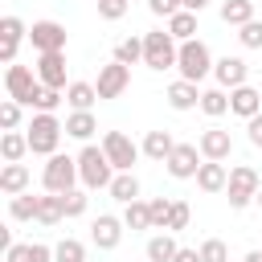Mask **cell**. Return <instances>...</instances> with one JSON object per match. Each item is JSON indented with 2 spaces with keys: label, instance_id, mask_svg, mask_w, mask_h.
I'll use <instances>...</instances> for the list:
<instances>
[{
  "label": "cell",
  "instance_id": "1f68e13d",
  "mask_svg": "<svg viewBox=\"0 0 262 262\" xmlns=\"http://www.w3.org/2000/svg\"><path fill=\"white\" fill-rule=\"evenodd\" d=\"M37 205H41V196L16 192V196L8 201V217H12V221H37Z\"/></svg>",
  "mask_w": 262,
  "mask_h": 262
},
{
  "label": "cell",
  "instance_id": "ee69618b",
  "mask_svg": "<svg viewBox=\"0 0 262 262\" xmlns=\"http://www.w3.org/2000/svg\"><path fill=\"white\" fill-rule=\"evenodd\" d=\"M147 8H151V16H164V20H168V16H176L184 4H180V0H147Z\"/></svg>",
  "mask_w": 262,
  "mask_h": 262
},
{
  "label": "cell",
  "instance_id": "30bf717a",
  "mask_svg": "<svg viewBox=\"0 0 262 262\" xmlns=\"http://www.w3.org/2000/svg\"><path fill=\"white\" fill-rule=\"evenodd\" d=\"M29 41L37 53H57V49H66V25L61 20H33Z\"/></svg>",
  "mask_w": 262,
  "mask_h": 262
},
{
  "label": "cell",
  "instance_id": "f6af8a7d",
  "mask_svg": "<svg viewBox=\"0 0 262 262\" xmlns=\"http://www.w3.org/2000/svg\"><path fill=\"white\" fill-rule=\"evenodd\" d=\"M246 139H250L254 147H262V111H258L254 119H246Z\"/></svg>",
  "mask_w": 262,
  "mask_h": 262
},
{
  "label": "cell",
  "instance_id": "d4e9b609",
  "mask_svg": "<svg viewBox=\"0 0 262 262\" xmlns=\"http://www.w3.org/2000/svg\"><path fill=\"white\" fill-rule=\"evenodd\" d=\"M29 168L25 164H4L0 168V192H8V196H16V192H29Z\"/></svg>",
  "mask_w": 262,
  "mask_h": 262
},
{
  "label": "cell",
  "instance_id": "7c38bea8",
  "mask_svg": "<svg viewBox=\"0 0 262 262\" xmlns=\"http://www.w3.org/2000/svg\"><path fill=\"white\" fill-rule=\"evenodd\" d=\"M20 41H29V25H25L20 16H4V20H0V61H4V66L16 61Z\"/></svg>",
  "mask_w": 262,
  "mask_h": 262
},
{
  "label": "cell",
  "instance_id": "e0dca14e",
  "mask_svg": "<svg viewBox=\"0 0 262 262\" xmlns=\"http://www.w3.org/2000/svg\"><path fill=\"white\" fill-rule=\"evenodd\" d=\"M168 106L172 111H196L201 106V82H188V78H176L168 90H164Z\"/></svg>",
  "mask_w": 262,
  "mask_h": 262
},
{
  "label": "cell",
  "instance_id": "f1b7e54d",
  "mask_svg": "<svg viewBox=\"0 0 262 262\" xmlns=\"http://www.w3.org/2000/svg\"><path fill=\"white\" fill-rule=\"evenodd\" d=\"M164 29H168L176 41H192V37H196V12L180 8L176 16H168V20H164Z\"/></svg>",
  "mask_w": 262,
  "mask_h": 262
},
{
  "label": "cell",
  "instance_id": "3957f363",
  "mask_svg": "<svg viewBox=\"0 0 262 262\" xmlns=\"http://www.w3.org/2000/svg\"><path fill=\"white\" fill-rule=\"evenodd\" d=\"M176 57H180V41L168 33V29H151L143 33V66L164 74V70H176Z\"/></svg>",
  "mask_w": 262,
  "mask_h": 262
},
{
  "label": "cell",
  "instance_id": "277c9868",
  "mask_svg": "<svg viewBox=\"0 0 262 262\" xmlns=\"http://www.w3.org/2000/svg\"><path fill=\"white\" fill-rule=\"evenodd\" d=\"M213 49L201 41V37H192V41H180V57H176V70H180V78H188V82H205L209 74H213Z\"/></svg>",
  "mask_w": 262,
  "mask_h": 262
},
{
  "label": "cell",
  "instance_id": "8992f818",
  "mask_svg": "<svg viewBox=\"0 0 262 262\" xmlns=\"http://www.w3.org/2000/svg\"><path fill=\"white\" fill-rule=\"evenodd\" d=\"M258 192H262L258 172H254L250 164H233V168H229V184H225L229 209H246V205H254V201H258Z\"/></svg>",
  "mask_w": 262,
  "mask_h": 262
},
{
  "label": "cell",
  "instance_id": "6da1fadb",
  "mask_svg": "<svg viewBox=\"0 0 262 262\" xmlns=\"http://www.w3.org/2000/svg\"><path fill=\"white\" fill-rule=\"evenodd\" d=\"M78 176H82V188H90V192L111 188V180H115V164L106 160L102 143H82V151H78Z\"/></svg>",
  "mask_w": 262,
  "mask_h": 262
},
{
  "label": "cell",
  "instance_id": "8d00e7d4",
  "mask_svg": "<svg viewBox=\"0 0 262 262\" xmlns=\"http://www.w3.org/2000/svg\"><path fill=\"white\" fill-rule=\"evenodd\" d=\"M61 102H66V90L41 86V90H37V98H33V111H49V115H53V111H57Z\"/></svg>",
  "mask_w": 262,
  "mask_h": 262
},
{
  "label": "cell",
  "instance_id": "cb8c5ba5",
  "mask_svg": "<svg viewBox=\"0 0 262 262\" xmlns=\"http://www.w3.org/2000/svg\"><path fill=\"white\" fill-rule=\"evenodd\" d=\"M139 147H143V156H147V160H156V164H164V160L172 156V147H176V139H172L168 131H147Z\"/></svg>",
  "mask_w": 262,
  "mask_h": 262
},
{
  "label": "cell",
  "instance_id": "ab89813d",
  "mask_svg": "<svg viewBox=\"0 0 262 262\" xmlns=\"http://www.w3.org/2000/svg\"><path fill=\"white\" fill-rule=\"evenodd\" d=\"M237 41H242V49H262V20H258V16L246 20V25L237 29Z\"/></svg>",
  "mask_w": 262,
  "mask_h": 262
},
{
  "label": "cell",
  "instance_id": "f35d334b",
  "mask_svg": "<svg viewBox=\"0 0 262 262\" xmlns=\"http://www.w3.org/2000/svg\"><path fill=\"white\" fill-rule=\"evenodd\" d=\"M196 250H201V258H205V262H229V246H225L221 237H205Z\"/></svg>",
  "mask_w": 262,
  "mask_h": 262
},
{
  "label": "cell",
  "instance_id": "7bdbcfd3",
  "mask_svg": "<svg viewBox=\"0 0 262 262\" xmlns=\"http://www.w3.org/2000/svg\"><path fill=\"white\" fill-rule=\"evenodd\" d=\"M131 8V0H98V16L102 20H123Z\"/></svg>",
  "mask_w": 262,
  "mask_h": 262
},
{
  "label": "cell",
  "instance_id": "44dd1931",
  "mask_svg": "<svg viewBox=\"0 0 262 262\" xmlns=\"http://www.w3.org/2000/svg\"><path fill=\"white\" fill-rule=\"evenodd\" d=\"M94 131H98L94 111H70V115H66V135H70V139L90 143V139H94Z\"/></svg>",
  "mask_w": 262,
  "mask_h": 262
},
{
  "label": "cell",
  "instance_id": "836d02e7",
  "mask_svg": "<svg viewBox=\"0 0 262 262\" xmlns=\"http://www.w3.org/2000/svg\"><path fill=\"white\" fill-rule=\"evenodd\" d=\"M115 61H123V66L143 61V37H123V41L115 45Z\"/></svg>",
  "mask_w": 262,
  "mask_h": 262
},
{
  "label": "cell",
  "instance_id": "484cf974",
  "mask_svg": "<svg viewBox=\"0 0 262 262\" xmlns=\"http://www.w3.org/2000/svg\"><path fill=\"white\" fill-rule=\"evenodd\" d=\"M201 111H205L209 119L229 115V90H225V86H205V90H201Z\"/></svg>",
  "mask_w": 262,
  "mask_h": 262
},
{
  "label": "cell",
  "instance_id": "9a60e30c",
  "mask_svg": "<svg viewBox=\"0 0 262 262\" xmlns=\"http://www.w3.org/2000/svg\"><path fill=\"white\" fill-rule=\"evenodd\" d=\"M37 78L45 82V86H53V90H66L70 82H66V49H57V53H37Z\"/></svg>",
  "mask_w": 262,
  "mask_h": 262
},
{
  "label": "cell",
  "instance_id": "9c48e42d",
  "mask_svg": "<svg viewBox=\"0 0 262 262\" xmlns=\"http://www.w3.org/2000/svg\"><path fill=\"white\" fill-rule=\"evenodd\" d=\"M201 164H205V156H201V147H196V143H176V147H172V156L164 160V168H168V176H172V180H192Z\"/></svg>",
  "mask_w": 262,
  "mask_h": 262
},
{
  "label": "cell",
  "instance_id": "ffe728a7",
  "mask_svg": "<svg viewBox=\"0 0 262 262\" xmlns=\"http://www.w3.org/2000/svg\"><path fill=\"white\" fill-rule=\"evenodd\" d=\"M4 262H53V246H45V242H12L4 250Z\"/></svg>",
  "mask_w": 262,
  "mask_h": 262
},
{
  "label": "cell",
  "instance_id": "d6a6232c",
  "mask_svg": "<svg viewBox=\"0 0 262 262\" xmlns=\"http://www.w3.org/2000/svg\"><path fill=\"white\" fill-rule=\"evenodd\" d=\"M37 221H41V225H57V221H66L61 192H45V196H41V205H37Z\"/></svg>",
  "mask_w": 262,
  "mask_h": 262
},
{
  "label": "cell",
  "instance_id": "ba28073f",
  "mask_svg": "<svg viewBox=\"0 0 262 262\" xmlns=\"http://www.w3.org/2000/svg\"><path fill=\"white\" fill-rule=\"evenodd\" d=\"M102 151H106V160L115 164V172H131L135 160L143 156V147L131 143V135H123V131H106V135H102Z\"/></svg>",
  "mask_w": 262,
  "mask_h": 262
},
{
  "label": "cell",
  "instance_id": "f546056e",
  "mask_svg": "<svg viewBox=\"0 0 262 262\" xmlns=\"http://www.w3.org/2000/svg\"><path fill=\"white\" fill-rule=\"evenodd\" d=\"M123 225H127L131 233L151 229V209H147V201H131V205H123Z\"/></svg>",
  "mask_w": 262,
  "mask_h": 262
},
{
  "label": "cell",
  "instance_id": "c3c4849f",
  "mask_svg": "<svg viewBox=\"0 0 262 262\" xmlns=\"http://www.w3.org/2000/svg\"><path fill=\"white\" fill-rule=\"evenodd\" d=\"M242 262H262V250H250V254H246Z\"/></svg>",
  "mask_w": 262,
  "mask_h": 262
},
{
  "label": "cell",
  "instance_id": "5b68a950",
  "mask_svg": "<svg viewBox=\"0 0 262 262\" xmlns=\"http://www.w3.org/2000/svg\"><path fill=\"white\" fill-rule=\"evenodd\" d=\"M41 184H45V192H70V188H78V184H82V176H78V156H61V151L45 156Z\"/></svg>",
  "mask_w": 262,
  "mask_h": 262
},
{
  "label": "cell",
  "instance_id": "7402d4cb",
  "mask_svg": "<svg viewBox=\"0 0 262 262\" xmlns=\"http://www.w3.org/2000/svg\"><path fill=\"white\" fill-rule=\"evenodd\" d=\"M176 250H180V242H176V233H172V229H160V233H156V237H147V246H143L147 262H172V258H176Z\"/></svg>",
  "mask_w": 262,
  "mask_h": 262
},
{
  "label": "cell",
  "instance_id": "83f0119b",
  "mask_svg": "<svg viewBox=\"0 0 262 262\" xmlns=\"http://www.w3.org/2000/svg\"><path fill=\"white\" fill-rule=\"evenodd\" d=\"M25 151H29V135H25V131H4V135H0V156H4V164H20Z\"/></svg>",
  "mask_w": 262,
  "mask_h": 262
},
{
  "label": "cell",
  "instance_id": "4316f807",
  "mask_svg": "<svg viewBox=\"0 0 262 262\" xmlns=\"http://www.w3.org/2000/svg\"><path fill=\"white\" fill-rule=\"evenodd\" d=\"M119 205H131V201H139V176L135 172H115V180H111V188H106Z\"/></svg>",
  "mask_w": 262,
  "mask_h": 262
},
{
  "label": "cell",
  "instance_id": "603a6c76",
  "mask_svg": "<svg viewBox=\"0 0 262 262\" xmlns=\"http://www.w3.org/2000/svg\"><path fill=\"white\" fill-rule=\"evenodd\" d=\"M66 102H70V111H90L102 98H98V86L94 82H70L66 86Z\"/></svg>",
  "mask_w": 262,
  "mask_h": 262
},
{
  "label": "cell",
  "instance_id": "ac0fdd59",
  "mask_svg": "<svg viewBox=\"0 0 262 262\" xmlns=\"http://www.w3.org/2000/svg\"><path fill=\"white\" fill-rule=\"evenodd\" d=\"M258 111H262V90H254L250 82L229 90V115H237V119H254Z\"/></svg>",
  "mask_w": 262,
  "mask_h": 262
},
{
  "label": "cell",
  "instance_id": "4fadbf2b",
  "mask_svg": "<svg viewBox=\"0 0 262 262\" xmlns=\"http://www.w3.org/2000/svg\"><path fill=\"white\" fill-rule=\"evenodd\" d=\"M123 217H115V213H98L94 221H90V242L98 246V250H115L119 242H123Z\"/></svg>",
  "mask_w": 262,
  "mask_h": 262
},
{
  "label": "cell",
  "instance_id": "7a4b0ae2",
  "mask_svg": "<svg viewBox=\"0 0 262 262\" xmlns=\"http://www.w3.org/2000/svg\"><path fill=\"white\" fill-rule=\"evenodd\" d=\"M25 135H29V151L33 156H53L57 143H61V135H66V123L57 115H49V111H33Z\"/></svg>",
  "mask_w": 262,
  "mask_h": 262
},
{
  "label": "cell",
  "instance_id": "8fae6325",
  "mask_svg": "<svg viewBox=\"0 0 262 262\" xmlns=\"http://www.w3.org/2000/svg\"><path fill=\"white\" fill-rule=\"evenodd\" d=\"M94 86H98V98H119V94L131 86V66H123V61L111 57V61L98 70V82H94Z\"/></svg>",
  "mask_w": 262,
  "mask_h": 262
},
{
  "label": "cell",
  "instance_id": "60d3db41",
  "mask_svg": "<svg viewBox=\"0 0 262 262\" xmlns=\"http://www.w3.org/2000/svg\"><path fill=\"white\" fill-rule=\"evenodd\" d=\"M0 127L4 131H20V102L16 98H4L0 102Z\"/></svg>",
  "mask_w": 262,
  "mask_h": 262
},
{
  "label": "cell",
  "instance_id": "2e32d148",
  "mask_svg": "<svg viewBox=\"0 0 262 262\" xmlns=\"http://www.w3.org/2000/svg\"><path fill=\"white\" fill-rule=\"evenodd\" d=\"M196 147H201L205 160H229L233 156V135L221 131V127H205L201 139H196Z\"/></svg>",
  "mask_w": 262,
  "mask_h": 262
},
{
  "label": "cell",
  "instance_id": "b9f144b4",
  "mask_svg": "<svg viewBox=\"0 0 262 262\" xmlns=\"http://www.w3.org/2000/svg\"><path fill=\"white\" fill-rule=\"evenodd\" d=\"M188 221H192V209H188V201H172L168 229H172V233H180V229H188Z\"/></svg>",
  "mask_w": 262,
  "mask_h": 262
},
{
  "label": "cell",
  "instance_id": "5bb4252c",
  "mask_svg": "<svg viewBox=\"0 0 262 262\" xmlns=\"http://www.w3.org/2000/svg\"><path fill=\"white\" fill-rule=\"evenodd\" d=\"M213 78H217V86L233 90V86H246V82H250V66H246V57L225 53V57L213 61Z\"/></svg>",
  "mask_w": 262,
  "mask_h": 262
},
{
  "label": "cell",
  "instance_id": "74e56055",
  "mask_svg": "<svg viewBox=\"0 0 262 262\" xmlns=\"http://www.w3.org/2000/svg\"><path fill=\"white\" fill-rule=\"evenodd\" d=\"M151 209V229H168V217H172V196H151L147 201Z\"/></svg>",
  "mask_w": 262,
  "mask_h": 262
},
{
  "label": "cell",
  "instance_id": "e575fe53",
  "mask_svg": "<svg viewBox=\"0 0 262 262\" xmlns=\"http://www.w3.org/2000/svg\"><path fill=\"white\" fill-rule=\"evenodd\" d=\"M53 262H86V246L78 237H61L53 246Z\"/></svg>",
  "mask_w": 262,
  "mask_h": 262
},
{
  "label": "cell",
  "instance_id": "4dcf8cb0",
  "mask_svg": "<svg viewBox=\"0 0 262 262\" xmlns=\"http://www.w3.org/2000/svg\"><path fill=\"white\" fill-rule=\"evenodd\" d=\"M221 20L242 29L246 20H254V0H221Z\"/></svg>",
  "mask_w": 262,
  "mask_h": 262
},
{
  "label": "cell",
  "instance_id": "52a82bcc",
  "mask_svg": "<svg viewBox=\"0 0 262 262\" xmlns=\"http://www.w3.org/2000/svg\"><path fill=\"white\" fill-rule=\"evenodd\" d=\"M41 86H45V82L37 78V66H20V61H12V66L4 70V90H8V98H16L20 106H33V98H37Z\"/></svg>",
  "mask_w": 262,
  "mask_h": 262
},
{
  "label": "cell",
  "instance_id": "681fc988",
  "mask_svg": "<svg viewBox=\"0 0 262 262\" xmlns=\"http://www.w3.org/2000/svg\"><path fill=\"white\" fill-rule=\"evenodd\" d=\"M258 205H262V192H258Z\"/></svg>",
  "mask_w": 262,
  "mask_h": 262
},
{
  "label": "cell",
  "instance_id": "bcb514c9",
  "mask_svg": "<svg viewBox=\"0 0 262 262\" xmlns=\"http://www.w3.org/2000/svg\"><path fill=\"white\" fill-rule=\"evenodd\" d=\"M172 262H205V258H201V250H192V246H180Z\"/></svg>",
  "mask_w": 262,
  "mask_h": 262
},
{
  "label": "cell",
  "instance_id": "d6986e66",
  "mask_svg": "<svg viewBox=\"0 0 262 262\" xmlns=\"http://www.w3.org/2000/svg\"><path fill=\"white\" fill-rule=\"evenodd\" d=\"M196 188L201 192H225V184H229V168H225V160H205L201 168H196Z\"/></svg>",
  "mask_w": 262,
  "mask_h": 262
},
{
  "label": "cell",
  "instance_id": "7dc6e473",
  "mask_svg": "<svg viewBox=\"0 0 262 262\" xmlns=\"http://www.w3.org/2000/svg\"><path fill=\"white\" fill-rule=\"evenodd\" d=\"M180 4H184L188 12H205V8H209V0H180Z\"/></svg>",
  "mask_w": 262,
  "mask_h": 262
},
{
  "label": "cell",
  "instance_id": "d590c367",
  "mask_svg": "<svg viewBox=\"0 0 262 262\" xmlns=\"http://www.w3.org/2000/svg\"><path fill=\"white\" fill-rule=\"evenodd\" d=\"M90 188H70V192H61V209H66V217H82L86 209H90V196H86Z\"/></svg>",
  "mask_w": 262,
  "mask_h": 262
}]
</instances>
